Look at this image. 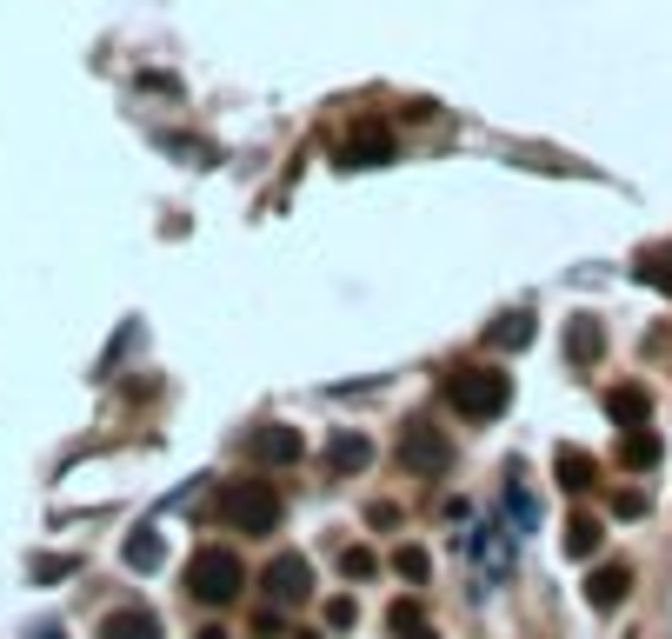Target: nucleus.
<instances>
[{
  "instance_id": "cd10ccee",
  "label": "nucleus",
  "mask_w": 672,
  "mask_h": 639,
  "mask_svg": "<svg viewBox=\"0 0 672 639\" xmlns=\"http://www.w3.org/2000/svg\"><path fill=\"white\" fill-rule=\"evenodd\" d=\"M293 639H320V633H293Z\"/></svg>"
},
{
  "instance_id": "9b49d317",
  "label": "nucleus",
  "mask_w": 672,
  "mask_h": 639,
  "mask_svg": "<svg viewBox=\"0 0 672 639\" xmlns=\"http://www.w3.org/2000/svg\"><path fill=\"white\" fill-rule=\"evenodd\" d=\"M100 639H160V620L147 607H120V613L100 620Z\"/></svg>"
},
{
  "instance_id": "f8f14e48",
  "label": "nucleus",
  "mask_w": 672,
  "mask_h": 639,
  "mask_svg": "<svg viewBox=\"0 0 672 639\" xmlns=\"http://www.w3.org/2000/svg\"><path fill=\"white\" fill-rule=\"evenodd\" d=\"M367 460H373V440H367V433H333V440H327V467H333V473H360Z\"/></svg>"
},
{
  "instance_id": "1a4fd4ad",
  "label": "nucleus",
  "mask_w": 672,
  "mask_h": 639,
  "mask_svg": "<svg viewBox=\"0 0 672 639\" xmlns=\"http://www.w3.org/2000/svg\"><path fill=\"white\" fill-rule=\"evenodd\" d=\"M626 593H633V567H620V560H613V567H600V573L586 580V600H593L600 613H613Z\"/></svg>"
},
{
  "instance_id": "f257e3e1",
  "label": "nucleus",
  "mask_w": 672,
  "mask_h": 639,
  "mask_svg": "<svg viewBox=\"0 0 672 639\" xmlns=\"http://www.w3.org/2000/svg\"><path fill=\"white\" fill-rule=\"evenodd\" d=\"M447 400H453V413H467V420H500V413L513 407V373H500V367H467V373H453Z\"/></svg>"
},
{
  "instance_id": "6e6552de",
  "label": "nucleus",
  "mask_w": 672,
  "mask_h": 639,
  "mask_svg": "<svg viewBox=\"0 0 672 639\" xmlns=\"http://www.w3.org/2000/svg\"><path fill=\"white\" fill-rule=\"evenodd\" d=\"M620 467L626 473H653L660 467V433L653 427H620Z\"/></svg>"
},
{
  "instance_id": "ddd939ff",
  "label": "nucleus",
  "mask_w": 672,
  "mask_h": 639,
  "mask_svg": "<svg viewBox=\"0 0 672 639\" xmlns=\"http://www.w3.org/2000/svg\"><path fill=\"white\" fill-rule=\"evenodd\" d=\"M600 353H606V327H600V320H573V327H566V360L593 367Z\"/></svg>"
},
{
  "instance_id": "6ab92c4d",
  "label": "nucleus",
  "mask_w": 672,
  "mask_h": 639,
  "mask_svg": "<svg viewBox=\"0 0 672 639\" xmlns=\"http://www.w3.org/2000/svg\"><path fill=\"white\" fill-rule=\"evenodd\" d=\"M606 407H613V420H646V407H653V400H646V387H620Z\"/></svg>"
},
{
  "instance_id": "dca6fc26",
  "label": "nucleus",
  "mask_w": 672,
  "mask_h": 639,
  "mask_svg": "<svg viewBox=\"0 0 672 639\" xmlns=\"http://www.w3.org/2000/svg\"><path fill=\"white\" fill-rule=\"evenodd\" d=\"M526 340H533V313H500L493 347H526Z\"/></svg>"
},
{
  "instance_id": "5701e85b",
  "label": "nucleus",
  "mask_w": 672,
  "mask_h": 639,
  "mask_svg": "<svg viewBox=\"0 0 672 639\" xmlns=\"http://www.w3.org/2000/svg\"><path fill=\"white\" fill-rule=\"evenodd\" d=\"M613 513H620V520H640V513H646V493H613Z\"/></svg>"
},
{
  "instance_id": "a211bd4d",
  "label": "nucleus",
  "mask_w": 672,
  "mask_h": 639,
  "mask_svg": "<svg viewBox=\"0 0 672 639\" xmlns=\"http://www.w3.org/2000/svg\"><path fill=\"white\" fill-rule=\"evenodd\" d=\"M640 280L660 287V293H672V247H653V253L640 260Z\"/></svg>"
},
{
  "instance_id": "f3484780",
  "label": "nucleus",
  "mask_w": 672,
  "mask_h": 639,
  "mask_svg": "<svg viewBox=\"0 0 672 639\" xmlns=\"http://www.w3.org/2000/svg\"><path fill=\"white\" fill-rule=\"evenodd\" d=\"M393 573H400L407 587H420V580L433 573V560H427V547H400V553H393Z\"/></svg>"
},
{
  "instance_id": "39448f33",
  "label": "nucleus",
  "mask_w": 672,
  "mask_h": 639,
  "mask_svg": "<svg viewBox=\"0 0 672 639\" xmlns=\"http://www.w3.org/2000/svg\"><path fill=\"white\" fill-rule=\"evenodd\" d=\"M260 593H267L273 607H300V600L313 593V567H307L300 553H280V560L260 573Z\"/></svg>"
},
{
  "instance_id": "2eb2a0df",
  "label": "nucleus",
  "mask_w": 672,
  "mask_h": 639,
  "mask_svg": "<svg viewBox=\"0 0 672 639\" xmlns=\"http://www.w3.org/2000/svg\"><path fill=\"white\" fill-rule=\"evenodd\" d=\"M160 560H167V540H160V533H133V540H127V567H133V573H153Z\"/></svg>"
},
{
  "instance_id": "b1692460",
  "label": "nucleus",
  "mask_w": 672,
  "mask_h": 639,
  "mask_svg": "<svg viewBox=\"0 0 672 639\" xmlns=\"http://www.w3.org/2000/svg\"><path fill=\"white\" fill-rule=\"evenodd\" d=\"M387 620H393V633H407V627H420V607H413V600H393Z\"/></svg>"
},
{
  "instance_id": "4468645a",
  "label": "nucleus",
  "mask_w": 672,
  "mask_h": 639,
  "mask_svg": "<svg viewBox=\"0 0 672 639\" xmlns=\"http://www.w3.org/2000/svg\"><path fill=\"white\" fill-rule=\"evenodd\" d=\"M560 547H566V560H593V553L606 547V527H600V520H573Z\"/></svg>"
},
{
  "instance_id": "4be33fe9",
  "label": "nucleus",
  "mask_w": 672,
  "mask_h": 639,
  "mask_svg": "<svg viewBox=\"0 0 672 639\" xmlns=\"http://www.w3.org/2000/svg\"><path fill=\"white\" fill-rule=\"evenodd\" d=\"M353 620H360V607H353V600H327V627H340V633H347Z\"/></svg>"
},
{
  "instance_id": "bb28decb",
  "label": "nucleus",
  "mask_w": 672,
  "mask_h": 639,
  "mask_svg": "<svg viewBox=\"0 0 672 639\" xmlns=\"http://www.w3.org/2000/svg\"><path fill=\"white\" fill-rule=\"evenodd\" d=\"M200 639H227V633H220V627H207V633H200Z\"/></svg>"
},
{
  "instance_id": "a878e982",
  "label": "nucleus",
  "mask_w": 672,
  "mask_h": 639,
  "mask_svg": "<svg viewBox=\"0 0 672 639\" xmlns=\"http://www.w3.org/2000/svg\"><path fill=\"white\" fill-rule=\"evenodd\" d=\"M33 639H67L60 627H33Z\"/></svg>"
},
{
  "instance_id": "412c9836",
  "label": "nucleus",
  "mask_w": 672,
  "mask_h": 639,
  "mask_svg": "<svg viewBox=\"0 0 672 639\" xmlns=\"http://www.w3.org/2000/svg\"><path fill=\"white\" fill-rule=\"evenodd\" d=\"M73 567H80L73 553H47V560H33V580H67Z\"/></svg>"
},
{
  "instance_id": "9d476101",
  "label": "nucleus",
  "mask_w": 672,
  "mask_h": 639,
  "mask_svg": "<svg viewBox=\"0 0 672 639\" xmlns=\"http://www.w3.org/2000/svg\"><path fill=\"white\" fill-rule=\"evenodd\" d=\"M553 473H560L566 493H593V487H600V467H593V453H580V447H560Z\"/></svg>"
},
{
  "instance_id": "0eeeda50",
  "label": "nucleus",
  "mask_w": 672,
  "mask_h": 639,
  "mask_svg": "<svg viewBox=\"0 0 672 639\" xmlns=\"http://www.w3.org/2000/svg\"><path fill=\"white\" fill-rule=\"evenodd\" d=\"M247 453H253L260 467H293V460L307 453V440H300L293 427H253V440H247Z\"/></svg>"
},
{
  "instance_id": "20e7f679",
  "label": "nucleus",
  "mask_w": 672,
  "mask_h": 639,
  "mask_svg": "<svg viewBox=\"0 0 672 639\" xmlns=\"http://www.w3.org/2000/svg\"><path fill=\"white\" fill-rule=\"evenodd\" d=\"M400 460L420 473V480H447L453 473V440L440 433V427H427V420H413L407 433H400Z\"/></svg>"
},
{
  "instance_id": "aec40b11",
  "label": "nucleus",
  "mask_w": 672,
  "mask_h": 639,
  "mask_svg": "<svg viewBox=\"0 0 672 639\" xmlns=\"http://www.w3.org/2000/svg\"><path fill=\"white\" fill-rule=\"evenodd\" d=\"M340 573H347V580H373V573H380V560H373L367 547H347V553H340Z\"/></svg>"
},
{
  "instance_id": "393cba45",
  "label": "nucleus",
  "mask_w": 672,
  "mask_h": 639,
  "mask_svg": "<svg viewBox=\"0 0 672 639\" xmlns=\"http://www.w3.org/2000/svg\"><path fill=\"white\" fill-rule=\"evenodd\" d=\"M400 639H440V633H433V627L420 620V627H407V633H400Z\"/></svg>"
},
{
  "instance_id": "7ed1b4c3",
  "label": "nucleus",
  "mask_w": 672,
  "mask_h": 639,
  "mask_svg": "<svg viewBox=\"0 0 672 639\" xmlns=\"http://www.w3.org/2000/svg\"><path fill=\"white\" fill-rule=\"evenodd\" d=\"M240 587H247V567H240V553H227V547H200V553H193V567H187V593H193V600H207V607H227Z\"/></svg>"
},
{
  "instance_id": "f03ea898",
  "label": "nucleus",
  "mask_w": 672,
  "mask_h": 639,
  "mask_svg": "<svg viewBox=\"0 0 672 639\" xmlns=\"http://www.w3.org/2000/svg\"><path fill=\"white\" fill-rule=\"evenodd\" d=\"M220 520H227L233 533H273V527H280V493H273L267 480H227Z\"/></svg>"
},
{
  "instance_id": "423d86ee",
  "label": "nucleus",
  "mask_w": 672,
  "mask_h": 639,
  "mask_svg": "<svg viewBox=\"0 0 672 639\" xmlns=\"http://www.w3.org/2000/svg\"><path fill=\"white\" fill-rule=\"evenodd\" d=\"M387 160H393V133L380 120H367L340 140V167H387Z\"/></svg>"
}]
</instances>
